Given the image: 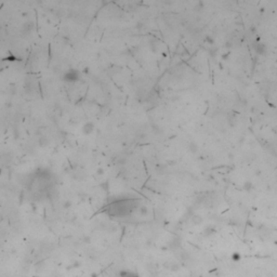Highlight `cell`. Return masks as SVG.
<instances>
[{"label":"cell","mask_w":277,"mask_h":277,"mask_svg":"<svg viewBox=\"0 0 277 277\" xmlns=\"http://www.w3.org/2000/svg\"><path fill=\"white\" fill-rule=\"evenodd\" d=\"M63 79L66 82H76L79 79V73L76 69H68L67 71H65V74L63 75Z\"/></svg>","instance_id":"1"},{"label":"cell","mask_w":277,"mask_h":277,"mask_svg":"<svg viewBox=\"0 0 277 277\" xmlns=\"http://www.w3.org/2000/svg\"><path fill=\"white\" fill-rule=\"evenodd\" d=\"M93 131H94V125H93V123H91V121L84 123L82 125V127H81V132H82V134L84 135L91 134Z\"/></svg>","instance_id":"2"},{"label":"cell","mask_w":277,"mask_h":277,"mask_svg":"<svg viewBox=\"0 0 277 277\" xmlns=\"http://www.w3.org/2000/svg\"><path fill=\"white\" fill-rule=\"evenodd\" d=\"M254 50H256V52H257L258 54H260V55H265L266 53H267V47H266V44H263V42H257V44H254Z\"/></svg>","instance_id":"3"},{"label":"cell","mask_w":277,"mask_h":277,"mask_svg":"<svg viewBox=\"0 0 277 277\" xmlns=\"http://www.w3.org/2000/svg\"><path fill=\"white\" fill-rule=\"evenodd\" d=\"M187 148H188V150H190V153H193V154L197 153V152H198L197 143H195L194 141H190V142L188 143V145H187Z\"/></svg>","instance_id":"4"},{"label":"cell","mask_w":277,"mask_h":277,"mask_svg":"<svg viewBox=\"0 0 277 277\" xmlns=\"http://www.w3.org/2000/svg\"><path fill=\"white\" fill-rule=\"evenodd\" d=\"M242 188H244V190H246V192H251V190H253V184H252V182H250V181H246V182L242 184Z\"/></svg>","instance_id":"5"},{"label":"cell","mask_w":277,"mask_h":277,"mask_svg":"<svg viewBox=\"0 0 277 277\" xmlns=\"http://www.w3.org/2000/svg\"><path fill=\"white\" fill-rule=\"evenodd\" d=\"M236 121H237V119H236L235 115L227 116V123H229V125H230L231 127H235V126H236Z\"/></svg>","instance_id":"6"},{"label":"cell","mask_w":277,"mask_h":277,"mask_svg":"<svg viewBox=\"0 0 277 277\" xmlns=\"http://www.w3.org/2000/svg\"><path fill=\"white\" fill-rule=\"evenodd\" d=\"M193 222L198 225V224H200L202 222V218L200 215H194V217H193Z\"/></svg>","instance_id":"7"},{"label":"cell","mask_w":277,"mask_h":277,"mask_svg":"<svg viewBox=\"0 0 277 277\" xmlns=\"http://www.w3.org/2000/svg\"><path fill=\"white\" fill-rule=\"evenodd\" d=\"M48 144V140H47V138H39V145L40 146H46Z\"/></svg>","instance_id":"8"},{"label":"cell","mask_w":277,"mask_h":277,"mask_svg":"<svg viewBox=\"0 0 277 277\" xmlns=\"http://www.w3.org/2000/svg\"><path fill=\"white\" fill-rule=\"evenodd\" d=\"M121 277H138L136 275H134L133 273H129V272H126V273L123 274V276Z\"/></svg>","instance_id":"9"},{"label":"cell","mask_w":277,"mask_h":277,"mask_svg":"<svg viewBox=\"0 0 277 277\" xmlns=\"http://www.w3.org/2000/svg\"><path fill=\"white\" fill-rule=\"evenodd\" d=\"M206 40H207V41H208V42H209L210 44H214V40H213V38H211V37H210L209 35H208V36H207V37H206Z\"/></svg>","instance_id":"10"},{"label":"cell","mask_w":277,"mask_h":277,"mask_svg":"<svg viewBox=\"0 0 277 277\" xmlns=\"http://www.w3.org/2000/svg\"><path fill=\"white\" fill-rule=\"evenodd\" d=\"M96 173H98V175H103V174H104V169H103V168H99V169L96 170Z\"/></svg>","instance_id":"11"},{"label":"cell","mask_w":277,"mask_h":277,"mask_svg":"<svg viewBox=\"0 0 277 277\" xmlns=\"http://www.w3.org/2000/svg\"><path fill=\"white\" fill-rule=\"evenodd\" d=\"M233 259H236V261H238V259H239V254H233Z\"/></svg>","instance_id":"12"}]
</instances>
